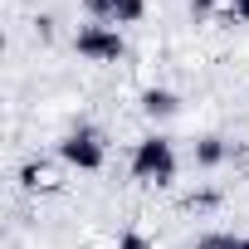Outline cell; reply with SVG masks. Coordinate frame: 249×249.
<instances>
[{"instance_id":"52a82bcc","label":"cell","mask_w":249,"mask_h":249,"mask_svg":"<svg viewBox=\"0 0 249 249\" xmlns=\"http://www.w3.org/2000/svg\"><path fill=\"white\" fill-rule=\"evenodd\" d=\"M191 249H249V234H225V230H215V234H200Z\"/></svg>"},{"instance_id":"8992f818","label":"cell","mask_w":249,"mask_h":249,"mask_svg":"<svg viewBox=\"0 0 249 249\" xmlns=\"http://www.w3.org/2000/svg\"><path fill=\"white\" fill-rule=\"evenodd\" d=\"M147 15V0H107V20L112 25H137Z\"/></svg>"},{"instance_id":"ba28073f","label":"cell","mask_w":249,"mask_h":249,"mask_svg":"<svg viewBox=\"0 0 249 249\" xmlns=\"http://www.w3.org/2000/svg\"><path fill=\"white\" fill-rule=\"evenodd\" d=\"M49 181H54V171H49L44 161H25V166H20V186H25V191H39V186H49Z\"/></svg>"},{"instance_id":"6da1fadb","label":"cell","mask_w":249,"mask_h":249,"mask_svg":"<svg viewBox=\"0 0 249 249\" xmlns=\"http://www.w3.org/2000/svg\"><path fill=\"white\" fill-rule=\"evenodd\" d=\"M132 176H137L142 186H171V181H176V142L161 137V132L142 137V142L132 147Z\"/></svg>"},{"instance_id":"4fadbf2b","label":"cell","mask_w":249,"mask_h":249,"mask_svg":"<svg viewBox=\"0 0 249 249\" xmlns=\"http://www.w3.org/2000/svg\"><path fill=\"white\" fill-rule=\"evenodd\" d=\"M35 35H39V39H54V15H39V20H35Z\"/></svg>"},{"instance_id":"7c38bea8","label":"cell","mask_w":249,"mask_h":249,"mask_svg":"<svg viewBox=\"0 0 249 249\" xmlns=\"http://www.w3.org/2000/svg\"><path fill=\"white\" fill-rule=\"evenodd\" d=\"M112 249H152V239H147V234H142V230H122V234H117V244H112Z\"/></svg>"},{"instance_id":"9c48e42d","label":"cell","mask_w":249,"mask_h":249,"mask_svg":"<svg viewBox=\"0 0 249 249\" xmlns=\"http://www.w3.org/2000/svg\"><path fill=\"white\" fill-rule=\"evenodd\" d=\"M186 10H191V20H196V25H205V20H215L225 5H220V0H191Z\"/></svg>"},{"instance_id":"3957f363","label":"cell","mask_w":249,"mask_h":249,"mask_svg":"<svg viewBox=\"0 0 249 249\" xmlns=\"http://www.w3.org/2000/svg\"><path fill=\"white\" fill-rule=\"evenodd\" d=\"M73 49L88 59V64H117V59H127V39L117 35V25H78L73 35Z\"/></svg>"},{"instance_id":"5b68a950","label":"cell","mask_w":249,"mask_h":249,"mask_svg":"<svg viewBox=\"0 0 249 249\" xmlns=\"http://www.w3.org/2000/svg\"><path fill=\"white\" fill-rule=\"evenodd\" d=\"M142 112H147L152 122H166V117L181 112V98H176L171 88H147V93H142Z\"/></svg>"},{"instance_id":"8fae6325","label":"cell","mask_w":249,"mask_h":249,"mask_svg":"<svg viewBox=\"0 0 249 249\" xmlns=\"http://www.w3.org/2000/svg\"><path fill=\"white\" fill-rule=\"evenodd\" d=\"M181 205H186V210H215V205H220V191H191Z\"/></svg>"},{"instance_id":"7a4b0ae2","label":"cell","mask_w":249,"mask_h":249,"mask_svg":"<svg viewBox=\"0 0 249 249\" xmlns=\"http://www.w3.org/2000/svg\"><path fill=\"white\" fill-rule=\"evenodd\" d=\"M59 161L73 166V171H103L107 161V142L98 127H88V122H78V127H69L59 137Z\"/></svg>"},{"instance_id":"30bf717a","label":"cell","mask_w":249,"mask_h":249,"mask_svg":"<svg viewBox=\"0 0 249 249\" xmlns=\"http://www.w3.org/2000/svg\"><path fill=\"white\" fill-rule=\"evenodd\" d=\"M220 20H225V25H249V0H225Z\"/></svg>"},{"instance_id":"277c9868","label":"cell","mask_w":249,"mask_h":249,"mask_svg":"<svg viewBox=\"0 0 249 249\" xmlns=\"http://www.w3.org/2000/svg\"><path fill=\"white\" fill-rule=\"evenodd\" d=\"M230 157H234V147H230L225 137H215V132H205V137H196V142H191V161H196V166H205V171L225 166Z\"/></svg>"}]
</instances>
